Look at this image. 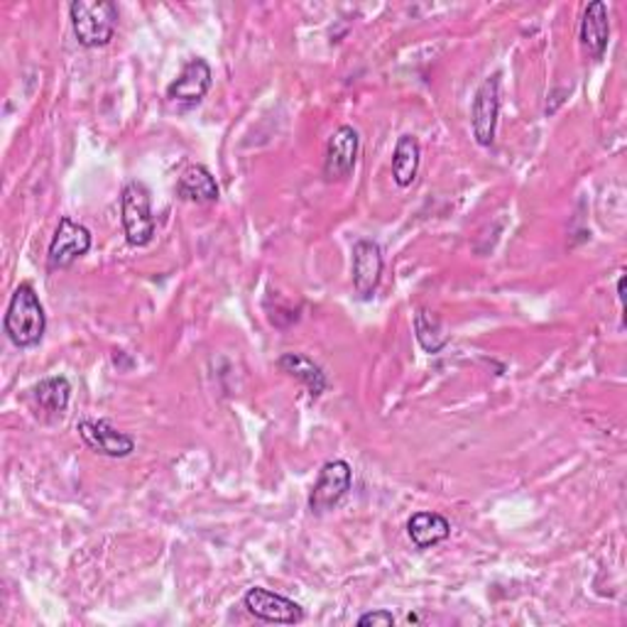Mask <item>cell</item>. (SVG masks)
<instances>
[{
	"label": "cell",
	"instance_id": "cell-2",
	"mask_svg": "<svg viewBox=\"0 0 627 627\" xmlns=\"http://www.w3.org/2000/svg\"><path fill=\"white\" fill-rule=\"evenodd\" d=\"M74 35L82 48H104L116 35L118 6L111 0H74L70 6Z\"/></svg>",
	"mask_w": 627,
	"mask_h": 627
},
{
	"label": "cell",
	"instance_id": "cell-8",
	"mask_svg": "<svg viewBox=\"0 0 627 627\" xmlns=\"http://www.w3.org/2000/svg\"><path fill=\"white\" fill-rule=\"evenodd\" d=\"M245 608L258 620L275 623V625H300L304 620V608L292 598H284L280 593H272L268 588H250L245 593Z\"/></svg>",
	"mask_w": 627,
	"mask_h": 627
},
{
	"label": "cell",
	"instance_id": "cell-10",
	"mask_svg": "<svg viewBox=\"0 0 627 627\" xmlns=\"http://www.w3.org/2000/svg\"><path fill=\"white\" fill-rule=\"evenodd\" d=\"M358 130L351 128V125H341V128L334 130L332 138H328L324 157L326 181H344L346 177H351L358 159Z\"/></svg>",
	"mask_w": 627,
	"mask_h": 627
},
{
	"label": "cell",
	"instance_id": "cell-18",
	"mask_svg": "<svg viewBox=\"0 0 627 627\" xmlns=\"http://www.w3.org/2000/svg\"><path fill=\"white\" fill-rule=\"evenodd\" d=\"M415 334H417L419 346L427 353H439L443 346L449 344V336L443 334L439 316L427 310H419L415 314Z\"/></svg>",
	"mask_w": 627,
	"mask_h": 627
},
{
	"label": "cell",
	"instance_id": "cell-9",
	"mask_svg": "<svg viewBox=\"0 0 627 627\" xmlns=\"http://www.w3.org/2000/svg\"><path fill=\"white\" fill-rule=\"evenodd\" d=\"M76 431L91 451L108 456V459H125V456L135 451V439L106 419H82L76 425Z\"/></svg>",
	"mask_w": 627,
	"mask_h": 627
},
{
	"label": "cell",
	"instance_id": "cell-14",
	"mask_svg": "<svg viewBox=\"0 0 627 627\" xmlns=\"http://www.w3.org/2000/svg\"><path fill=\"white\" fill-rule=\"evenodd\" d=\"M407 534L417 550H431L439 542L449 540L451 522L439 512H417L407 522Z\"/></svg>",
	"mask_w": 627,
	"mask_h": 627
},
{
	"label": "cell",
	"instance_id": "cell-3",
	"mask_svg": "<svg viewBox=\"0 0 627 627\" xmlns=\"http://www.w3.org/2000/svg\"><path fill=\"white\" fill-rule=\"evenodd\" d=\"M121 213L125 238L130 245H147L155 238V216L150 207V191L143 181H128L121 194Z\"/></svg>",
	"mask_w": 627,
	"mask_h": 627
},
{
	"label": "cell",
	"instance_id": "cell-19",
	"mask_svg": "<svg viewBox=\"0 0 627 627\" xmlns=\"http://www.w3.org/2000/svg\"><path fill=\"white\" fill-rule=\"evenodd\" d=\"M358 625L360 627H375V625H380V627H390L395 625V615L390 610H373V613H366V615H360L358 618Z\"/></svg>",
	"mask_w": 627,
	"mask_h": 627
},
{
	"label": "cell",
	"instance_id": "cell-6",
	"mask_svg": "<svg viewBox=\"0 0 627 627\" xmlns=\"http://www.w3.org/2000/svg\"><path fill=\"white\" fill-rule=\"evenodd\" d=\"M498 116H500V74H493L478 86L471 106L473 138L481 147H490L495 143Z\"/></svg>",
	"mask_w": 627,
	"mask_h": 627
},
{
	"label": "cell",
	"instance_id": "cell-13",
	"mask_svg": "<svg viewBox=\"0 0 627 627\" xmlns=\"http://www.w3.org/2000/svg\"><path fill=\"white\" fill-rule=\"evenodd\" d=\"M177 197L185 201H197V203H213L219 201L221 189L216 185L213 175L203 165H191L185 173L179 175L177 181Z\"/></svg>",
	"mask_w": 627,
	"mask_h": 627
},
{
	"label": "cell",
	"instance_id": "cell-11",
	"mask_svg": "<svg viewBox=\"0 0 627 627\" xmlns=\"http://www.w3.org/2000/svg\"><path fill=\"white\" fill-rule=\"evenodd\" d=\"M383 248L375 241H358L353 245V288L360 300H373L383 278Z\"/></svg>",
	"mask_w": 627,
	"mask_h": 627
},
{
	"label": "cell",
	"instance_id": "cell-1",
	"mask_svg": "<svg viewBox=\"0 0 627 627\" xmlns=\"http://www.w3.org/2000/svg\"><path fill=\"white\" fill-rule=\"evenodd\" d=\"M6 334L18 348L38 346L48 332V314L40 296L30 282H22L20 288L10 296L6 312Z\"/></svg>",
	"mask_w": 627,
	"mask_h": 627
},
{
	"label": "cell",
	"instance_id": "cell-15",
	"mask_svg": "<svg viewBox=\"0 0 627 627\" xmlns=\"http://www.w3.org/2000/svg\"><path fill=\"white\" fill-rule=\"evenodd\" d=\"M278 368L282 373L292 375L300 383H304L306 390H310L312 400H318L326 390V375L324 370L316 366L314 360H310L302 353H284V356L278 360Z\"/></svg>",
	"mask_w": 627,
	"mask_h": 627
},
{
	"label": "cell",
	"instance_id": "cell-4",
	"mask_svg": "<svg viewBox=\"0 0 627 627\" xmlns=\"http://www.w3.org/2000/svg\"><path fill=\"white\" fill-rule=\"evenodd\" d=\"M351 483H353V471L346 461L334 459L324 463V469L318 471V478L310 495L312 515H326V512H332L341 500L346 498Z\"/></svg>",
	"mask_w": 627,
	"mask_h": 627
},
{
	"label": "cell",
	"instance_id": "cell-17",
	"mask_svg": "<svg viewBox=\"0 0 627 627\" xmlns=\"http://www.w3.org/2000/svg\"><path fill=\"white\" fill-rule=\"evenodd\" d=\"M35 395L38 405L44 409V412L50 415H62L66 405H70V397H72V385L62 375H52V378H44L35 385Z\"/></svg>",
	"mask_w": 627,
	"mask_h": 627
},
{
	"label": "cell",
	"instance_id": "cell-5",
	"mask_svg": "<svg viewBox=\"0 0 627 627\" xmlns=\"http://www.w3.org/2000/svg\"><path fill=\"white\" fill-rule=\"evenodd\" d=\"M91 250V231L86 226L72 221L70 216H62L50 243L48 265L50 270L72 268L79 258H84Z\"/></svg>",
	"mask_w": 627,
	"mask_h": 627
},
{
	"label": "cell",
	"instance_id": "cell-12",
	"mask_svg": "<svg viewBox=\"0 0 627 627\" xmlns=\"http://www.w3.org/2000/svg\"><path fill=\"white\" fill-rule=\"evenodd\" d=\"M581 48L593 62H600L603 54L608 52L610 42V20H608V6L603 0H596L584 10V20H581Z\"/></svg>",
	"mask_w": 627,
	"mask_h": 627
},
{
	"label": "cell",
	"instance_id": "cell-16",
	"mask_svg": "<svg viewBox=\"0 0 627 627\" xmlns=\"http://www.w3.org/2000/svg\"><path fill=\"white\" fill-rule=\"evenodd\" d=\"M419 163H421V147L415 135H403L400 140L395 145V155H393V179L397 187H409L417 179L419 173Z\"/></svg>",
	"mask_w": 627,
	"mask_h": 627
},
{
	"label": "cell",
	"instance_id": "cell-20",
	"mask_svg": "<svg viewBox=\"0 0 627 627\" xmlns=\"http://www.w3.org/2000/svg\"><path fill=\"white\" fill-rule=\"evenodd\" d=\"M618 296H620V302H623V296H625V275H620V280H618Z\"/></svg>",
	"mask_w": 627,
	"mask_h": 627
},
{
	"label": "cell",
	"instance_id": "cell-7",
	"mask_svg": "<svg viewBox=\"0 0 627 627\" xmlns=\"http://www.w3.org/2000/svg\"><path fill=\"white\" fill-rule=\"evenodd\" d=\"M211 66L201 56H194L185 64V70L167 86V101H173L179 108H194L207 98L211 88Z\"/></svg>",
	"mask_w": 627,
	"mask_h": 627
}]
</instances>
